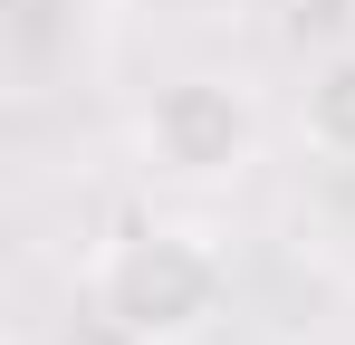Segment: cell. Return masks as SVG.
Here are the masks:
<instances>
[{
    "instance_id": "2",
    "label": "cell",
    "mask_w": 355,
    "mask_h": 345,
    "mask_svg": "<svg viewBox=\"0 0 355 345\" xmlns=\"http://www.w3.org/2000/svg\"><path fill=\"white\" fill-rule=\"evenodd\" d=\"M144 154L182 182H221L259 154V106H250V87L231 77H173V87H154L144 96Z\"/></svg>"
},
{
    "instance_id": "3",
    "label": "cell",
    "mask_w": 355,
    "mask_h": 345,
    "mask_svg": "<svg viewBox=\"0 0 355 345\" xmlns=\"http://www.w3.org/2000/svg\"><path fill=\"white\" fill-rule=\"evenodd\" d=\"M307 144L317 154H355V48H336L317 77H307Z\"/></svg>"
},
{
    "instance_id": "1",
    "label": "cell",
    "mask_w": 355,
    "mask_h": 345,
    "mask_svg": "<svg viewBox=\"0 0 355 345\" xmlns=\"http://www.w3.org/2000/svg\"><path fill=\"white\" fill-rule=\"evenodd\" d=\"M87 297L125 345H182L221 317V259L192 230H125V240H106Z\"/></svg>"
}]
</instances>
